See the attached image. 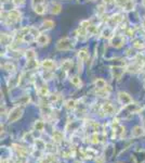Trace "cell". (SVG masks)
I'll list each match as a JSON object with an SVG mask.
<instances>
[{
  "label": "cell",
  "mask_w": 145,
  "mask_h": 163,
  "mask_svg": "<svg viewBox=\"0 0 145 163\" xmlns=\"http://www.w3.org/2000/svg\"><path fill=\"white\" fill-rule=\"evenodd\" d=\"M23 113H24V109L22 106H15L14 108H12L10 111L8 112L7 114V121L9 123H14L21 119L23 116Z\"/></svg>",
  "instance_id": "1"
},
{
  "label": "cell",
  "mask_w": 145,
  "mask_h": 163,
  "mask_svg": "<svg viewBox=\"0 0 145 163\" xmlns=\"http://www.w3.org/2000/svg\"><path fill=\"white\" fill-rule=\"evenodd\" d=\"M74 47H75V41L69 37L61 38L55 44L56 50H59V51H68V50H72Z\"/></svg>",
  "instance_id": "2"
},
{
  "label": "cell",
  "mask_w": 145,
  "mask_h": 163,
  "mask_svg": "<svg viewBox=\"0 0 145 163\" xmlns=\"http://www.w3.org/2000/svg\"><path fill=\"white\" fill-rule=\"evenodd\" d=\"M12 147H13V150H14V152H15V155H16V157L18 159H26L28 157V155L30 153L27 148L21 146L18 144H13Z\"/></svg>",
  "instance_id": "3"
},
{
  "label": "cell",
  "mask_w": 145,
  "mask_h": 163,
  "mask_svg": "<svg viewBox=\"0 0 145 163\" xmlns=\"http://www.w3.org/2000/svg\"><path fill=\"white\" fill-rule=\"evenodd\" d=\"M117 99H118V102L121 106H124V107H126V106H128V104L133 102V99L131 97V95H129L126 91H119L117 94Z\"/></svg>",
  "instance_id": "4"
},
{
  "label": "cell",
  "mask_w": 145,
  "mask_h": 163,
  "mask_svg": "<svg viewBox=\"0 0 145 163\" xmlns=\"http://www.w3.org/2000/svg\"><path fill=\"white\" fill-rule=\"evenodd\" d=\"M80 155L82 159H85V160H94L96 157H98V152L95 149L93 148H85L83 150H80Z\"/></svg>",
  "instance_id": "5"
},
{
  "label": "cell",
  "mask_w": 145,
  "mask_h": 163,
  "mask_svg": "<svg viewBox=\"0 0 145 163\" xmlns=\"http://www.w3.org/2000/svg\"><path fill=\"white\" fill-rule=\"evenodd\" d=\"M109 44L115 48H121L124 45V35L114 34L111 36V38L109 39Z\"/></svg>",
  "instance_id": "6"
},
{
  "label": "cell",
  "mask_w": 145,
  "mask_h": 163,
  "mask_svg": "<svg viewBox=\"0 0 145 163\" xmlns=\"http://www.w3.org/2000/svg\"><path fill=\"white\" fill-rule=\"evenodd\" d=\"M115 107L111 104V102H104L101 106V109H100V111L98 113H104V115H114L115 114Z\"/></svg>",
  "instance_id": "7"
},
{
  "label": "cell",
  "mask_w": 145,
  "mask_h": 163,
  "mask_svg": "<svg viewBox=\"0 0 145 163\" xmlns=\"http://www.w3.org/2000/svg\"><path fill=\"white\" fill-rule=\"evenodd\" d=\"M124 21V17H122V14H120V13H116L114 15H111V17H108V20H107V23H108V26H111V27H117V25H119L121 22Z\"/></svg>",
  "instance_id": "8"
},
{
  "label": "cell",
  "mask_w": 145,
  "mask_h": 163,
  "mask_svg": "<svg viewBox=\"0 0 145 163\" xmlns=\"http://www.w3.org/2000/svg\"><path fill=\"white\" fill-rule=\"evenodd\" d=\"M21 79H22V75L18 73H14L11 75V77L8 79V87L9 88H15L17 86L21 84Z\"/></svg>",
  "instance_id": "9"
},
{
  "label": "cell",
  "mask_w": 145,
  "mask_h": 163,
  "mask_svg": "<svg viewBox=\"0 0 145 163\" xmlns=\"http://www.w3.org/2000/svg\"><path fill=\"white\" fill-rule=\"evenodd\" d=\"M124 70H126V68H124V66H111V76L117 81H119L124 75Z\"/></svg>",
  "instance_id": "10"
},
{
  "label": "cell",
  "mask_w": 145,
  "mask_h": 163,
  "mask_svg": "<svg viewBox=\"0 0 145 163\" xmlns=\"http://www.w3.org/2000/svg\"><path fill=\"white\" fill-rule=\"evenodd\" d=\"M145 135V128L141 125H135L131 128V137L140 138Z\"/></svg>",
  "instance_id": "11"
},
{
  "label": "cell",
  "mask_w": 145,
  "mask_h": 163,
  "mask_svg": "<svg viewBox=\"0 0 145 163\" xmlns=\"http://www.w3.org/2000/svg\"><path fill=\"white\" fill-rule=\"evenodd\" d=\"M51 139L52 142H54L56 145H60L61 142H63V140H64V133H62L59 129H55V131L52 132Z\"/></svg>",
  "instance_id": "12"
},
{
  "label": "cell",
  "mask_w": 145,
  "mask_h": 163,
  "mask_svg": "<svg viewBox=\"0 0 145 163\" xmlns=\"http://www.w3.org/2000/svg\"><path fill=\"white\" fill-rule=\"evenodd\" d=\"M37 94L40 96V97H49V95H50V89H49V87L48 85L42 82L40 85L38 86V88H37Z\"/></svg>",
  "instance_id": "13"
},
{
  "label": "cell",
  "mask_w": 145,
  "mask_h": 163,
  "mask_svg": "<svg viewBox=\"0 0 145 163\" xmlns=\"http://www.w3.org/2000/svg\"><path fill=\"white\" fill-rule=\"evenodd\" d=\"M78 60L81 61V62H87V61L89 60V50H88V48H81L80 50L78 51Z\"/></svg>",
  "instance_id": "14"
},
{
  "label": "cell",
  "mask_w": 145,
  "mask_h": 163,
  "mask_svg": "<svg viewBox=\"0 0 145 163\" xmlns=\"http://www.w3.org/2000/svg\"><path fill=\"white\" fill-rule=\"evenodd\" d=\"M36 41H37L38 45H40V46H47L48 44L50 43V37H49L46 33H41V34H39L38 37L36 38Z\"/></svg>",
  "instance_id": "15"
},
{
  "label": "cell",
  "mask_w": 145,
  "mask_h": 163,
  "mask_svg": "<svg viewBox=\"0 0 145 163\" xmlns=\"http://www.w3.org/2000/svg\"><path fill=\"white\" fill-rule=\"evenodd\" d=\"M41 66H42L43 70H49V71H53L56 68L55 62L51 59H44L41 62Z\"/></svg>",
  "instance_id": "16"
},
{
  "label": "cell",
  "mask_w": 145,
  "mask_h": 163,
  "mask_svg": "<svg viewBox=\"0 0 145 163\" xmlns=\"http://www.w3.org/2000/svg\"><path fill=\"white\" fill-rule=\"evenodd\" d=\"M115 153V148H114V145H111V144H107L106 147H105V149H104V157L106 158V160H109L114 155Z\"/></svg>",
  "instance_id": "17"
},
{
  "label": "cell",
  "mask_w": 145,
  "mask_h": 163,
  "mask_svg": "<svg viewBox=\"0 0 145 163\" xmlns=\"http://www.w3.org/2000/svg\"><path fill=\"white\" fill-rule=\"evenodd\" d=\"M111 88H109V86H107L105 88H102V89H98V88H95V95L96 96H100V97H102V98H107L109 94H111Z\"/></svg>",
  "instance_id": "18"
},
{
  "label": "cell",
  "mask_w": 145,
  "mask_h": 163,
  "mask_svg": "<svg viewBox=\"0 0 145 163\" xmlns=\"http://www.w3.org/2000/svg\"><path fill=\"white\" fill-rule=\"evenodd\" d=\"M34 147L36 149H38V150H41V151H44L46 150V147H47V142H44L43 139H40V138H36L34 142Z\"/></svg>",
  "instance_id": "19"
},
{
  "label": "cell",
  "mask_w": 145,
  "mask_h": 163,
  "mask_svg": "<svg viewBox=\"0 0 145 163\" xmlns=\"http://www.w3.org/2000/svg\"><path fill=\"white\" fill-rule=\"evenodd\" d=\"M77 101L75 99H68V100H66L64 102V107L66 110H68V111H74L75 109L77 108Z\"/></svg>",
  "instance_id": "20"
},
{
  "label": "cell",
  "mask_w": 145,
  "mask_h": 163,
  "mask_svg": "<svg viewBox=\"0 0 145 163\" xmlns=\"http://www.w3.org/2000/svg\"><path fill=\"white\" fill-rule=\"evenodd\" d=\"M50 11L52 14H59L62 11V4L56 2V1H52L51 7H50Z\"/></svg>",
  "instance_id": "21"
},
{
  "label": "cell",
  "mask_w": 145,
  "mask_h": 163,
  "mask_svg": "<svg viewBox=\"0 0 145 163\" xmlns=\"http://www.w3.org/2000/svg\"><path fill=\"white\" fill-rule=\"evenodd\" d=\"M46 153H51V155H55L57 152V147H56V144L54 142H47V147H46V150H44Z\"/></svg>",
  "instance_id": "22"
},
{
  "label": "cell",
  "mask_w": 145,
  "mask_h": 163,
  "mask_svg": "<svg viewBox=\"0 0 145 163\" xmlns=\"http://www.w3.org/2000/svg\"><path fill=\"white\" fill-rule=\"evenodd\" d=\"M46 127V124L42 120H36L34 123V129L38 133H42L43 129Z\"/></svg>",
  "instance_id": "23"
},
{
  "label": "cell",
  "mask_w": 145,
  "mask_h": 163,
  "mask_svg": "<svg viewBox=\"0 0 145 163\" xmlns=\"http://www.w3.org/2000/svg\"><path fill=\"white\" fill-rule=\"evenodd\" d=\"M70 83L76 88H80L81 86H82V81H81L80 76H78V75H72V77H70Z\"/></svg>",
  "instance_id": "24"
},
{
  "label": "cell",
  "mask_w": 145,
  "mask_h": 163,
  "mask_svg": "<svg viewBox=\"0 0 145 163\" xmlns=\"http://www.w3.org/2000/svg\"><path fill=\"white\" fill-rule=\"evenodd\" d=\"M72 68V61L70 60H64L62 62V64H61L62 72H65V73H67Z\"/></svg>",
  "instance_id": "25"
},
{
  "label": "cell",
  "mask_w": 145,
  "mask_h": 163,
  "mask_svg": "<svg viewBox=\"0 0 145 163\" xmlns=\"http://www.w3.org/2000/svg\"><path fill=\"white\" fill-rule=\"evenodd\" d=\"M94 86H95V88H98V89H102V88H105L107 87V83L106 81L104 79V78H96L95 81H94Z\"/></svg>",
  "instance_id": "26"
},
{
  "label": "cell",
  "mask_w": 145,
  "mask_h": 163,
  "mask_svg": "<svg viewBox=\"0 0 145 163\" xmlns=\"http://www.w3.org/2000/svg\"><path fill=\"white\" fill-rule=\"evenodd\" d=\"M33 9H34L35 13H37V14H39V15H42V14H44L46 11H47V4L46 3L39 4V6L34 7Z\"/></svg>",
  "instance_id": "27"
},
{
  "label": "cell",
  "mask_w": 145,
  "mask_h": 163,
  "mask_svg": "<svg viewBox=\"0 0 145 163\" xmlns=\"http://www.w3.org/2000/svg\"><path fill=\"white\" fill-rule=\"evenodd\" d=\"M12 36H10V35H7V34H1V44L4 45V46H8V45H11L13 43L12 41Z\"/></svg>",
  "instance_id": "28"
},
{
  "label": "cell",
  "mask_w": 145,
  "mask_h": 163,
  "mask_svg": "<svg viewBox=\"0 0 145 163\" xmlns=\"http://www.w3.org/2000/svg\"><path fill=\"white\" fill-rule=\"evenodd\" d=\"M26 68L27 70H35L38 68V61L36 59H31V60H27L26 62Z\"/></svg>",
  "instance_id": "29"
},
{
  "label": "cell",
  "mask_w": 145,
  "mask_h": 163,
  "mask_svg": "<svg viewBox=\"0 0 145 163\" xmlns=\"http://www.w3.org/2000/svg\"><path fill=\"white\" fill-rule=\"evenodd\" d=\"M53 71H49V70H43V72L41 73V78L43 81H49L53 78Z\"/></svg>",
  "instance_id": "30"
},
{
  "label": "cell",
  "mask_w": 145,
  "mask_h": 163,
  "mask_svg": "<svg viewBox=\"0 0 145 163\" xmlns=\"http://www.w3.org/2000/svg\"><path fill=\"white\" fill-rule=\"evenodd\" d=\"M135 7V2H134V0H129L127 3L124 4V11H127V12H130V11H132L133 9Z\"/></svg>",
  "instance_id": "31"
},
{
  "label": "cell",
  "mask_w": 145,
  "mask_h": 163,
  "mask_svg": "<svg viewBox=\"0 0 145 163\" xmlns=\"http://www.w3.org/2000/svg\"><path fill=\"white\" fill-rule=\"evenodd\" d=\"M55 25V23L52 21V20H44L42 22V27L44 30H52Z\"/></svg>",
  "instance_id": "32"
},
{
  "label": "cell",
  "mask_w": 145,
  "mask_h": 163,
  "mask_svg": "<svg viewBox=\"0 0 145 163\" xmlns=\"http://www.w3.org/2000/svg\"><path fill=\"white\" fill-rule=\"evenodd\" d=\"M87 33H88V36H93V35H96L98 33V26L96 25H91L87 28Z\"/></svg>",
  "instance_id": "33"
},
{
  "label": "cell",
  "mask_w": 145,
  "mask_h": 163,
  "mask_svg": "<svg viewBox=\"0 0 145 163\" xmlns=\"http://www.w3.org/2000/svg\"><path fill=\"white\" fill-rule=\"evenodd\" d=\"M133 47L135 48V49H143L145 47L144 41L140 38H135L133 40Z\"/></svg>",
  "instance_id": "34"
},
{
  "label": "cell",
  "mask_w": 145,
  "mask_h": 163,
  "mask_svg": "<svg viewBox=\"0 0 145 163\" xmlns=\"http://www.w3.org/2000/svg\"><path fill=\"white\" fill-rule=\"evenodd\" d=\"M24 55H25V58L27 59V60L36 59V52H35V50H33V49H28V50H26Z\"/></svg>",
  "instance_id": "35"
},
{
  "label": "cell",
  "mask_w": 145,
  "mask_h": 163,
  "mask_svg": "<svg viewBox=\"0 0 145 163\" xmlns=\"http://www.w3.org/2000/svg\"><path fill=\"white\" fill-rule=\"evenodd\" d=\"M3 70L8 71V72H14L15 71V65L13 64L12 62H5L3 65H2Z\"/></svg>",
  "instance_id": "36"
},
{
  "label": "cell",
  "mask_w": 145,
  "mask_h": 163,
  "mask_svg": "<svg viewBox=\"0 0 145 163\" xmlns=\"http://www.w3.org/2000/svg\"><path fill=\"white\" fill-rule=\"evenodd\" d=\"M49 100H50V102H52V103H56L60 100V95H57V94L49 95Z\"/></svg>",
  "instance_id": "37"
},
{
  "label": "cell",
  "mask_w": 145,
  "mask_h": 163,
  "mask_svg": "<svg viewBox=\"0 0 145 163\" xmlns=\"http://www.w3.org/2000/svg\"><path fill=\"white\" fill-rule=\"evenodd\" d=\"M106 161H107L106 158H105V157H104L103 155H98V157L94 159V162H95V163H105Z\"/></svg>",
  "instance_id": "38"
},
{
  "label": "cell",
  "mask_w": 145,
  "mask_h": 163,
  "mask_svg": "<svg viewBox=\"0 0 145 163\" xmlns=\"http://www.w3.org/2000/svg\"><path fill=\"white\" fill-rule=\"evenodd\" d=\"M44 1H46V0H31V6H33V8H34V7H36V6L43 4L44 3Z\"/></svg>",
  "instance_id": "39"
},
{
  "label": "cell",
  "mask_w": 145,
  "mask_h": 163,
  "mask_svg": "<svg viewBox=\"0 0 145 163\" xmlns=\"http://www.w3.org/2000/svg\"><path fill=\"white\" fill-rule=\"evenodd\" d=\"M116 2V0H103V4L104 6H113Z\"/></svg>",
  "instance_id": "40"
},
{
  "label": "cell",
  "mask_w": 145,
  "mask_h": 163,
  "mask_svg": "<svg viewBox=\"0 0 145 163\" xmlns=\"http://www.w3.org/2000/svg\"><path fill=\"white\" fill-rule=\"evenodd\" d=\"M129 0H116V3L117 4H119L120 7H124V4L128 2Z\"/></svg>",
  "instance_id": "41"
},
{
  "label": "cell",
  "mask_w": 145,
  "mask_h": 163,
  "mask_svg": "<svg viewBox=\"0 0 145 163\" xmlns=\"http://www.w3.org/2000/svg\"><path fill=\"white\" fill-rule=\"evenodd\" d=\"M24 1L25 0H13V3L15 4V6H21V4L24 3Z\"/></svg>",
  "instance_id": "42"
},
{
  "label": "cell",
  "mask_w": 145,
  "mask_h": 163,
  "mask_svg": "<svg viewBox=\"0 0 145 163\" xmlns=\"http://www.w3.org/2000/svg\"><path fill=\"white\" fill-rule=\"evenodd\" d=\"M142 4H143V7L145 8V0H143V1H142Z\"/></svg>",
  "instance_id": "43"
},
{
  "label": "cell",
  "mask_w": 145,
  "mask_h": 163,
  "mask_svg": "<svg viewBox=\"0 0 145 163\" xmlns=\"http://www.w3.org/2000/svg\"><path fill=\"white\" fill-rule=\"evenodd\" d=\"M90 1H95V0H90Z\"/></svg>",
  "instance_id": "44"
},
{
  "label": "cell",
  "mask_w": 145,
  "mask_h": 163,
  "mask_svg": "<svg viewBox=\"0 0 145 163\" xmlns=\"http://www.w3.org/2000/svg\"><path fill=\"white\" fill-rule=\"evenodd\" d=\"M118 163H124V162H118Z\"/></svg>",
  "instance_id": "45"
}]
</instances>
